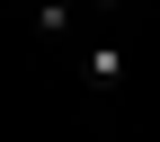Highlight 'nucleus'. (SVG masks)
I'll use <instances>...</instances> for the list:
<instances>
[{
  "label": "nucleus",
  "mask_w": 160,
  "mask_h": 142,
  "mask_svg": "<svg viewBox=\"0 0 160 142\" xmlns=\"http://www.w3.org/2000/svg\"><path fill=\"white\" fill-rule=\"evenodd\" d=\"M89 9H125V0H89Z\"/></svg>",
  "instance_id": "nucleus-3"
},
{
  "label": "nucleus",
  "mask_w": 160,
  "mask_h": 142,
  "mask_svg": "<svg viewBox=\"0 0 160 142\" xmlns=\"http://www.w3.org/2000/svg\"><path fill=\"white\" fill-rule=\"evenodd\" d=\"M80 71H89L98 89H116V80H125V45H89V62H80Z\"/></svg>",
  "instance_id": "nucleus-1"
},
{
  "label": "nucleus",
  "mask_w": 160,
  "mask_h": 142,
  "mask_svg": "<svg viewBox=\"0 0 160 142\" xmlns=\"http://www.w3.org/2000/svg\"><path fill=\"white\" fill-rule=\"evenodd\" d=\"M27 18H36V36H62V27H71V18H80V0H36V9H27Z\"/></svg>",
  "instance_id": "nucleus-2"
}]
</instances>
